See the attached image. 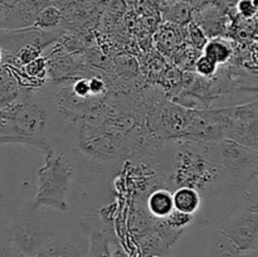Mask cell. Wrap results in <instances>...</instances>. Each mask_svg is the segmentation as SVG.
<instances>
[{
  "mask_svg": "<svg viewBox=\"0 0 258 257\" xmlns=\"http://www.w3.org/2000/svg\"><path fill=\"white\" fill-rule=\"evenodd\" d=\"M67 121L52 96L25 90L0 110V145L22 144L39 150L64 151Z\"/></svg>",
  "mask_w": 258,
  "mask_h": 257,
  "instance_id": "cell-1",
  "label": "cell"
},
{
  "mask_svg": "<svg viewBox=\"0 0 258 257\" xmlns=\"http://www.w3.org/2000/svg\"><path fill=\"white\" fill-rule=\"evenodd\" d=\"M159 175L163 186L174 191L180 186L193 188L201 196L229 188L221 169L211 156L207 143L174 140L160 150Z\"/></svg>",
  "mask_w": 258,
  "mask_h": 257,
  "instance_id": "cell-2",
  "label": "cell"
},
{
  "mask_svg": "<svg viewBox=\"0 0 258 257\" xmlns=\"http://www.w3.org/2000/svg\"><path fill=\"white\" fill-rule=\"evenodd\" d=\"M75 173L73 163L64 151L45 153L44 164L38 169V185L33 198V208L49 207L55 211L67 212V198Z\"/></svg>",
  "mask_w": 258,
  "mask_h": 257,
  "instance_id": "cell-3",
  "label": "cell"
},
{
  "mask_svg": "<svg viewBox=\"0 0 258 257\" xmlns=\"http://www.w3.org/2000/svg\"><path fill=\"white\" fill-rule=\"evenodd\" d=\"M211 156L232 190L241 191L258 176V151L231 139L207 143Z\"/></svg>",
  "mask_w": 258,
  "mask_h": 257,
  "instance_id": "cell-4",
  "label": "cell"
},
{
  "mask_svg": "<svg viewBox=\"0 0 258 257\" xmlns=\"http://www.w3.org/2000/svg\"><path fill=\"white\" fill-rule=\"evenodd\" d=\"M7 228L13 244L25 257L37 256L45 242L58 232L45 217L33 213L22 214Z\"/></svg>",
  "mask_w": 258,
  "mask_h": 257,
  "instance_id": "cell-5",
  "label": "cell"
},
{
  "mask_svg": "<svg viewBox=\"0 0 258 257\" xmlns=\"http://www.w3.org/2000/svg\"><path fill=\"white\" fill-rule=\"evenodd\" d=\"M219 231L228 237L242 253L254 251L258 241V211L239 204L233 213L222 222Z\"/></svg>",
  "mask_w": 258,
  "mask_h": 257,
  "instance_id": "cell-6",
  "label": "cell"
},
{
  "mask_svg": "<svg viewBox=\"0 0 258 257\" xmlns=\"http://www.w3.org/2000/svg\"><path fill=\"white\" fill-rule=\"evenodd\" d=\"M190 113L191 110L169 102L153 112L151 126L159 136L178 140L183 138L188 128Z\"/></svg>",
  "mask_w": 258,
  "mask_h": 257,
  "instance_id": "cell-7",
  "label": "cell"
},
{
  "mask_svg": "<svg viewBox=\"0 0 258 257\" xmlns=\"http://www.w3.org/2000/svg\"><path fill=\"white\" fill-rule=\"evenodd\" d=\"M81 226L90 238L88 257H112L111 243L116 234L98 213H90L81 219Z\"/></svg>",
  "mask_w": 258,
  "mask_h": 257,
  "instance_id": "cell-8",
  "label": "cell"
},
{
  "mask_svg": "<svg viewBox=\"0 0 258 257\" xmlns=\"http://www.w3.org/2000/svg\"><path fill=\"white\" fill-rule=\"evenodd\" d=\"M52 4V0H19L12 5L3 22L2 30H18L34 25L38 14Z\"/></svg>",
  "mask_w": 258,
  "mask_h": 257,
  "instance_id": "cell-9",
  "label": "cell"
},
{
  "mask_svg": "<svg viewBox=\"0 0 258 257\" xmlns=\"http://www.w3.org/2000/svg\"><path fill=\"white\" fill-rule=\"evenodd\" d=\"M35 257H81V252L67 234L57 232L45 242Z\"/></svg>",
  "mask_w": 258,
  "mask_h": 257,
  "instance_id": "cell-10",
  "label": "cell"
},
{
  "mask_svg": "<svg viewBox=\"0 0 258 257\" xmlns=\"http://www.w3.org/2000/svg\"><path fill=\"white\" fill-rule=\"evenodd\" d=\"M229 139L258 151V113L246 120L236 121Z\"/></svg>",
  "mask_w": 258,
  "mask_h": 257,
  "instance_id": "cell-11",
  "label": "cell"
},
{
  "mask_svg": "<svg viewBox=\"0 0 258 257\" xmlns=\"http://www.w3.org/2000/svg\"><path fill=\"white\" fill-rule=\"evenodd\" d=\"M148 211L153 218L164 219L173 212V191L165 186L155 189L148 197Z\"/></svg>",
  "mask_w": 258,
  "mask_h": 257,
  "instance_id": "cell-12",
  "label": "cell"
},
{
  "mask_svg": "<svg viewBox=\"0 0 258 257\" xmlns=\"http://www.w3.org/2000/svg\"><path fill=\"white\" fill-rule=\"evenodd\" d=\"M174 209L196 216L202 206V196L198 190L188 186H180L173 191Z\"/></svg>",
  "mask_w": 258,
  "mask_h": 257,
  "instance_id": "cell-13",
  "label": "cell"
},
{
  "mask_svg": "<svg viewBox=\"0 0 258 257\" xmlns=\"http://www.w3.org/2000/svg\"><path fill=\"white\" fill-rule=\"evenodd\" d=\"M242 252L221 231H216L209 239L204 257H238Z\"/></svg>",
  "mask_w": 258,
  "mask_h": 257,
  "instance_id": "cell-14",
  "label": "cell"
},
{
  "mask_svg": "<svg viewBox=\"0 0 258 257\" xmlns=\"http://www.w3.org/2000/svg\"><path fill=\"white\" fill-rule=\"evenodd\" d=\"M232 54H233L232 45L222 38L212 39L211 42L206 43V47H204V55H207L209 59H212L218 66L228 62Z\"/></svg>",
  "mask_w": 258,
  "mask_h": 257,
  "instance_id": "cell-15",
  "label": "cell"
},
{
  "mask_svg": "<svg viewBox=\"0 0 258 257\" xmlns=\"http://www.w3.org/2000/svg\"><path fill=\"white\" fill-rule=\"evenodd\" d=\"M60 19H62V14L58 7H55L54 4H49L38 14L33 28L40 30H54L59 25Z\"/></svg>",
  "mask_w": 258,
  "mask_h": 257,
  "instance_id": "cell-16",
  "label": "cell"
},
{
  "mask_svg": "<svg viewBox=\"0 0 258 257\" xmlns=\"http://www.w3.org/2000/svg\"><path fill=\"white\" fill-rule=\"evenodd\" d=\"M194 218H196V216H193V214L183 213V212L173 209V212L166 218H164V221L170 228L176 229V231H183L184 228L193 223Z\"/></svg>",
  "mask_w": 258,
  "mask_h": 257,
  "instance_id": "cell-17",
  "label": "cell"
},
{
  "mask_svg": "<svg viewBox=\"0 0 258 257\" xmlns=\"http://www.w3.org/2000/svg\"><path fill=\"white\" fill-rule=\"evenodd\" d=\"M0 257H23L13 244L8 228L0 229Z\"/></svg>",
  "mask_w": 258,
  "mask_h": 257,
  "instance_id": "cell-18",
  "label": "cell"
},
{
  "mask_svg": "<svg viewBox=\"0 0 258 257\" xmlns=\"http://www.w3.org/2000/svg\"><path fill=\"white\" fill-rule=\"evenodd\" d=\"M196 68L197 72L201 76H203V77H212L217 72V70H218V65H216L213 60L209 59L207 55L203 54L197 60Z\"/></svg>",
  "mask_w": 258,
  "mask_h": 257,
  "instance_id": "cell-19",
  "label": "cell"
},
{
  "mask_svg": "<svg viewBox=\"0 0 258 257\" xmlns=\"http://www.w3.org/2000/svg\"><path fill=\"white\" fill-rule=\"evenodd\" d=\"M169 13H170V19H173L176 23H181L183 20L188 19L189 14H190V7L188 5V3L181 2L174 5Z\"/></svg>",
  "mask_w": 258,
  "mask_h": 257,
  "instance_id": "cell-20",
  "label": "cell"
},
{
  "mask_svg": "<svg viewBox=\"0 0 258 257\" xmlns=\"http://www.w3.org/2000/svg\"><path fill=\"white\" fill-rule=\"evenodd\" d=\"M238 10L246 17H249L256 10V4H254L253 0H239Z\"/></svg>",
  "mask_w": 258,
  "mask_h": 257,
  "instance_id": "cell-21",
  "label": "cell"
},
{
  "mask_svg": "<svg viewBox=\"0 0 258 257\" xmlns=\"http://www.w3.org/2000/svg\"><path fill=\"white\" fill-rule=\"evenodd\" d=\"M111 256L112 257H133L122 246L117 238H115L111 243Z\"/></svg>",
  "mask_w": 258,
  "mask_h": 257,
  "instance_id": "cell-22",
  "label": "cell"
},
{
  "mask_svg": "<svg viewBox=\"0 0 258 257\" xmlns=\"http://www.w3.org/2000/svg\"><path fill=\"white\" fill-rule=\"evenodd\" d=\"M238 257H257V254H256V252H243V253H241L239 254Z\"/></svg>",
  "mask_w": 258,
  "mask_h": 257,
  "instance_id": "cell-23",
  "label": "cell"
},
{
  "mask_svg": "<svg viewBox=\"0 0 258 257\" xmlns=\"http://www.w3.org/2000/svg\"><path fill=\"white\" fill-rule=\"evenodd\" d=\"M4 59H5V52L3 50V48L0 47V66L4 63Z\"/></svg>",
  "mask_w": 258,
  "mask_h": 257,
  "instance_id": "cell-24",
  "label": "cell"
},
{
  "mask_svg": "<svg viewBox=\"0 0 258 257\" xmlns=\"http://www.w3.org/2000/svg\"><path fill=\"white\" fill-rule=\"evenodd\" d=\"M3 2H5L7 4H9V5H14V4H17L19 0H3Z\"/></svg>",
  "mask_w": 258,
  "mask_h": 257,
  "instance_id": "cell-25",
  "label": "cell"
},
{
  "mask_svg": "<svg viewBox=\"0 0 258 257\" xmlns=\"http://www.w3.org/2000/svg\"><path fill=\"white\" fill-rule=\"evenodd\" d=\"M183 2H184V3H188V4H189V3H194V2H199V0H183Z\"/></svg>",
  "mask_w": 258,
  "mask_h": 257,
  "instance_id": "cell-26",
  "label": "cell"
},
{
  "mask_svg": "<svg viewBox=\"0 0 258 257\" xmlns=\"http://www.w3.org/2000/svg\"><path fill=\"white\" fill-rule=\"evenodd\" d=\"M148 257H164V256H159V254H153V256H148Z\"/></svg>",
  "mask_w": 258,
  "mask_h": 257,
  "instance_id": "cell-27",
  "label": "cell"
},
{
  "mask_svg": "<svg viewBox=\"0 0 258 257\" xmlns=\"http://www.w3.org/2000/svg\"><path fill=\"white\" fill-rule=\"evenodd\" d=\"M254 252H257L258 253V241H257V247H256V249H254Z\"/></svg>",
  "mask_w": 258,
  "mask_h": 257,
  "instance_id": "cell-28",
  "label": "cell"
},
{
  "mask_svg": "<svg viewBox=\"0 0 258 257\" xmlns=\"http://www.w3.org/2000/svg\"><path fill=\"white\" fill-rule=\"evenodd\" d=\"M23 257H25V256H23Z\"/></svg>",
  "mask_w": 258,
  "mask_h": 257,
  "instance_id": "cell-29",
  "label": "cell"
}]
</instances>
